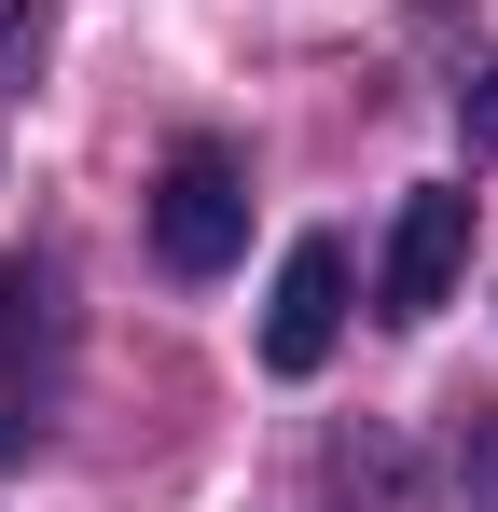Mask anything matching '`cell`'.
Segmentation results:
<instances>
[{"label": "cell", "instance_id": "2", "mask_svg": "<svg viewBox=\"0 0 498 512\" xmlns=\"http://www.w3.org/2000/svg\"><path fill=\"white\" fill-rule=\"evenodd\" d=\"M457 263H471V194L457 180H429L402 194V222H388V263H374V319H443V291H457Z\"/></svg>", "mask_w": 498, "mask_h": 512}, {"label": "cell", "instance_id": "5", "mask_svg": "<svg viewBox=\"0 0 498 512\" xmlns=\"http://www.w3.org/2000/svg\"><path fill=\"white\" fill-rule=\"evenodd\" d=\"M42 42H56V28H42V0H0V70H28Z\"/></svg>", "mask_w": 498, "mask_h": 512}, {"label": "cell", "instance_id": "4", "mask_svg": "<svg viewBox=\"0 0 498 512\" xmlns=\"http://www.w3.org/2000/svg\"><path fill=\"white\" fill-rule=\"evenodd\" d=\"M332 333H346V250H332V236H291L277 305H263V360H277V374H319Z\"/></svg>", "mask_w": 498, "mask_h": 512}, {"label": "cell", "instance_id": "1", "mask_svg": "<svg viewBox=\"0 0 498 512\" xmlns=\"http://www.w3.org/2000/svg\"><path fill=\"white\" fill-rule=\"evenodd\" d=\"M236 250H249V167L222 139H180L153 167V263L166 277H222Z\"/></svg>", "mask_w": 498, "mask_h": 512}, {"label": "cell", "instance_id": "3", "mask_svg": "<svg viewBox=\"0 0 498 512\" xmlns=\"http://www.w3.org/2000/svg\"><path fill=\"white\" fill-rule=\"evenodd\" d=\"M42 402H56V305L28 263H0V471L42 443Z\"/></svg>", "mask_w": 498, "mask_h": 512}]
</instances>
